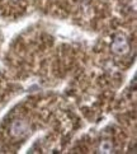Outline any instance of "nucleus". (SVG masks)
<instances>
[{
  "label": "nucleus",
  "mask_w": 137,
  "mask_h": 154,
  "mask_svg": "<svg viewBox=\"0 0 137 154\" xmlns=\"http://www.w3.org/2000/svg\"><path fill=\"white\" fill-rule=\"evenodd\" d=\"M10 133L15 137H24L25 135H28L31 133V126L24 120H17L12 124Z\"/></svg>",
  "instance_id": "1"
},
{
  "label": "nucleus",
  "mask_w": 137,
  "mask_h": 154,
  "mask_svg": "<svg viewBox=\"0 0 137 154\" xmlns=\"http://www.w3.org/2000/svg\"><path fill=\"white\" fill-rule=\"evenodd\" d=\"M112 50L117 55H124L128 51V42L123 36H117L112 43Z\"/></svg>",
  "instance_id": "2"
},
{
  "label": "nucleus",
  "mask_w": 137,
  "mask_h": 154,
  "mask_svg": "<svg viewBox=\"0 0 137 154\" xmlns=\"http://www.w3.org/2000/svg\"><path fill=\"white\" fill-rule=\"evenodd\" d=\"M100 150H102V153H109L112 150V144L109 141H103L100 145Z\"/></svg>",
  "instance_id": "3"
},
{
  "label": "nucleus",
  "mask_w": 137,
  "mask_h": 154,
  "mask_svg": "<svg viewBox=\"0 0 137 154\" xmlns=\"http://www.w3.org/2000/svg\"><path fill=\"white\" fill-rule=\"evenodd\" d=\"M12 2H18V0H12Z\"/></svg>",
  "instance_id": "4"
}]
</instances>
